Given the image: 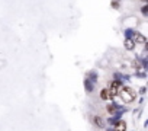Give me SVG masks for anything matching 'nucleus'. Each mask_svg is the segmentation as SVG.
I'll return each mask as SVG.
<instances>
[{"instance_id":"1","label":"nucleus","mask_w":148,"mask_h":131,"mask_svg":"<svg viewBox=\"0 0 148 131\" xmlns=\"http://www.w3.org/2000/svg\"><path fill=\"white\" fill-rule=\"evenodd\" d=\"M119 96L122 98V101H123V102L131 103V102H134V101H135L136 93H135V90H134V89H131V88H128V86H122V88L119 89Z\"/></svg>"},{"instance_id":"2","label":"nucleus","mask_w":148,"mask_h":131,"mask_svg":"<svg viewBox=\"0 0 148 131\" xmlns=\"http://www.w3.org/2000/svg\"><path fill=\"white\" fill-rule=\"evenodd\" d=\"M119 86H121V83L119 82H112L110 83V86H109V89H108V92H109V96H116L118 95V89H119Z\"/></svg>"},{"instance_id":"3","label":"nucleus","mask_w":148,"mask_h":131,"mask_svg":"<svg viewBox=\"0 0 148 131\" xmlns=\"http://www.w3.org/2000/svg\"><path fill=\"white\" fill-rule=\"evenodd\" d=\"M115 130H116V131H125V130H126V124H125V121H118L116 125H115Z\"/></svg>"},{"instance_id":"4","label":"nucleus","mask_w":148,"mask_h":131,"mask_svg":"<svg viewBox=\"0 0 148 131\" xmlns=\"http://www.w3.org/2000/svg\"><path fill=\"white\" fill-rule=\"evenodd\" d=\"M132 41H134V42H139V44H145V42H147L145 37H144V35H141V34H136V35H135V38H134Z\"/></svg>"},{"instance_id":"5","label":"nucleus","mask_w":148,"mask_h":131,"mask_svg":"<svg viewBox=\"0 0 148 131\" xmlns=\"http://www.w3.org/2000/svg\"><path fill=\"white\" fill-rule=\"evenodd\" d=\"M125 48H126V50H134V48H135V42H134L131 38L125 39Z\"/></svg>"},{"instance_id":"6","label":"nucleus","mask_w":148,"mask_h":131,"mask_svg":"<svg viewBox=\"0 0 148 131\" xmlns=\"http://www.w3.org/2000/svg\"><path fill=\"white\" fill-rule=\"evenodd\" d=\"M100 98H102V99H108V98H110V96H109V92H108V89H103V90H100Z\"/></svg>"},{"instance_id":"7","label":"nucleus","mask_w":148,"mask_h":131,"mask_svg":"<svg viewBox=\"0 0 148 131\" xmlns=\"http://www.w3.org/2000/svg\"><path fill=\"white\" fill-rule=\"evenodd\" d=\"M93 121H95V124H96L97 127H103V121H102V118H100V117H95V118H93Z\"/></svg>"},{"instance_id":"8","label":"nucleus","mask_w":148,"mask_h":131,"mask_svg":"<svg viewBox=\"0 0 148 131\" xmlns=\"http://www.w3.org/2000/svg\"><path fill=\"white\" fill-rule=\"evenodd\" d=\"M108 112H109V114L115 112V105H108Z\"/></svg>"}]
</instances>
